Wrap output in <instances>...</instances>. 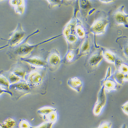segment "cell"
Wrapping results in <instances>:
<instances>
[{
    "label": "cell",
    "mask_w": 128,
    "mask_h": 128,
    "mask_svg": "<svg viewBox=\"0 0 128 128\" xmlns=\"http://www.w3.org/2000/svg\"><path fill=\"white\" fill-rule=\"evenodd\" d=\"M16 124L15 120L12 118H8L0 122V128H14Z\"/></svg>",
    "instance_id": "obj_15"
},
{
    "label": "cell",
    "mask_w": 128,
    "mask_h": 128,
    "mask_svg": "<svg viewBox=\"0 0 128 128\" xmlns=\"http://www.w3.org/2000/svg\"><path fill=\"white\" fill-rule=\"evenodd\" d=\"M61 62V58L58 51L56 49H52L46 58V67L51 72H55L58 69Z\"/></svg>",
    "instance_id": "obj_6"
},
{
    "label": "cell",
    "mask_w": 128,
    "mask_h": 128,
    "mask_svg": "<svg viewBox=\"0 0 128 128\" xmlns=\"http://www.w3.org/2000/svg\"><path fill=\"white\" fill-rule=\"evenodd\" d=\"M10 84L8 80L3 76L0 74V86L6 90H9V87Z\"/></svg>",
    "instance_id": "obj_20"
},
{
    "label": "cell",
    "mask_w": 128,
    "mask_h": 128,
    "mask_svg": "<svg viewBox=\"0 0 128 128\" xmlns=\"http://www.w3.org/2000/svg\"><path fill=\"white\" fill-rule=\"evenodd\" d=\"M45 52L44 49L32 53L28 56L21 58L20 61L28 64L33 69L46 68V59L44 54Z\"/></svg>",
    "instance_id": "obj_3"
},
{
    "label": "cell",
    "mask_w": 128,
    "mask_h": 128,
    "mask_svg": "<svg viewBox=\"0 0 128 128\" xmlns=\"http://www.w3.org/2000/svg\"><path fill=\"white\" fill-rule=\"evenodd\" d=\"M4 93H7L10 95L11 97L12 96V93L10 90H6V89L0 86V96L2 95Z\"/></svg>",
    "instance_id": "obj_28"
},
{
    "label": "cell",
    "mask_w": 128,
    "mask_h": 128,
    "mask_svg": "<svg viewBox=\"0 0 128 128\" xmlns=\"http://www.w3.org/2000/svg\"><path fill=\"white\" fill-rule=\"evenodd\" d=\"M53 123L51 122H44L37 126H31L30 128H52Z\"/></svg>",
    "instance_id": "obj_24"
},
{
    "label": "cell",
    "mask_w": 128,
    "mask_h": 128,
    "mask_svg": "<svg viewBox=\"0 0 128 128\" xmlns=\"http://www.w3.org/2000/svg\"><path fill=\"white\" fill-rule=\"evenodd\" d=\"M10 5L14 7L16 14L22 15L24 14L26 8L25 1L24 0H9Z\"/></svg>",
    "instance_id": "obj_11"
},
{
    "label": "cell",
    "mask_w": 128,
    "mask_h": 128,
    "mask_svg": "<svg viewBox=\"0 0 128 128\" xmlns=\"http://www.w3.org/2000/svg\"><path fill=\"white\" fill-rule=\"evenodd\" d=\"M40 30L37 29L31 33L24 40L14 47H10L6 52V54L10 59L14 61L20 60L21 58L28 56L40 46L50 42L59 36L44 40L35 44H30L28 43V40L31 37L40 33Z\"/></svg>",
    "instance_id": "obj_1"
},
{
    "label": "cell",
    "mask_w": 128,
    "mask_h": 128,
    "mask_svg": "<svg viewBox=\"0 0 128 128\" xmlns=\"http://www.w3.org/2000/svg\"><path fill=\"white\" fill-rule=\"evenodd\" d=\"M76 32L78 36L80 38H82L84 35V32L82 28L80 26H78L76 28Z\"/></svg>",
    "instance_id": "obj_27"
},
{
    "label": "cell",
    "mask_w": 128,
    "mask_h": 128,
    "mask_svg": "<svg viewBox=\"0 0 128 128\" xmlns=\"http://www.w3.org/2000/svg\"><path fill=\"white\" fill-rule=\"evenodd\" d=\"M127 128V126L126 124H124L122 126H121V128Z\"/></svg>",
    "instance_id": "obj_31"
},
{
    "label": "cell",
    "mask_w": 128,
    "mask_h": 128,
    "mask_svg": "<svg viewBox=\"0 0 128 128\" xmlns=\"http://www.w3.org/2000/svg\"><path fill=\"white\" fill-rule=\"evenodd\" d=\"M101 85L102 86H103L105 90L108 92L115 91L118 88L117 83L114 79L108 77V75L102 81Z\"/></svg>",
    "instance_id": "obj_10"
},
{
    "label": "cell",
    "mask_w": 128,
    "mask_h": 128,
    "mask_svg": "<svg viewBox=\"0 0 128 128\" xmlns=\"http://www.w3.org/2000/svg\"><path fill=\"white\" fill-rule=\"evenodd\" d=\"M26 34V32L23 29L22 24L18 23L15 29L10 34V38L7 41V44L10 47H14L19 44Z\"/></svg>",
    "instance_id": "obj_5"
},
{
    "label": "cell",
    "mask_w": 128,
    "mask_h": 128,
    "mask_svg": "<svg viewBox=\"0 0 128 128\" xmlns=\"http://www.w3.org/2000/svg\"><path fill=\"white\" fill-rule=\"evenodd\" d=\"M29 66L25 62L18 60L11 66L9 70L20 79H24L25 76L30 72Z\"/></svg>",
    "instance_id": "obj_8"
},
{
    "label": "cell",
    "mask_w": 128,
    "mask_h": 128,
    "mask_svg": "<svg viewBox=\"0 0 128 128\" xmlns=\"http://www.w3.org/2000/svg\"></svg>",
    "instance_id": "obj_32"
},
{
    "label": "cell",
    "mask_w": 128,
    "mask_h": 128,
    "mask_svg": "<svg viewBox=\"0 0 128 128\" xmlns=\"http://www.w3.org/2000/svg\"><path fill=\"white\" fill-rule=\"evenodd\" d=\"M90 43L88 40H86L83 42L81 46V51L83 53H86L88 51L90 48Z\"/></svg>",
    "instance_id": "obj_22"
},
{
    "label": "cell",
    "mask_w": 128,
    "mask_h": 128,
    "mask_svg": "<svg viewBox=\"0 0 128 128\" xmlns=\"http://www.w3.org/2000/svg\"><path fill=\"white\" fill-rule=\"evenodd\" d=\"M56 111V108L51 106H46L38 109L37 110V113L42 117L44 116L47 115L52 112Z\"/></svg>",
    "instance_id": "obj_18"
},
{
    "label": "cell",
    "mask_w": 128,
    "mask_h": 128,
    "mask_svg": "<svg viewBox=\"0 0 128 128\" xmlns=\"http://www.w3.org/2000/svg\"><path fill=\"white\" fill-rule=\"evenodd\" d=\"M112 123L109 121H104L102 122L98 128H112Z\"/></svg>",
    "instance_id": "obj_26"
},
{
    "label": "cell",
    "mask_w": 128,
    "mask_h": 128,
    "mask_svg": "<svg viewBox=\"0 0 128 128\" xmlns=\"http://www.w3.org/2000/svg\"><path fill=\"white\" fill-rule=\"evenodd\" d=\"M107 23V20L105 19L99 20L93 24L92 30L95 34H102L104 32Z\"/></svg>",
    "instance_id": "obj_13"
},
{
    "label": "cell",
    "mask_w": 128,
    "mask_h": 128,
    "mask_svg": "<svg viewBox=\"0 0 128 128\" xmlns=\"http://www.w3.org/2000/svg\"><path fill=\"white\" fill-rule=\"evenodd\" d=\"M114 78L116 82L120 85H123L124 82L128 81V74H124L117 70L115 73Z\"/></svg>",
    "instance_id": "obj_16"
},
{
    "label": "cell",
    "mask_w": 128,
    "mask_h": 128,
    "mask_svg": "<svg viewBox=\"0 0 128 128\" xmlns=\"http://www.w3.org/2000/svg\"><path fill=\"white\" fill-rule=\"evenodd\" d=\"M67 84L70 87L78 93H80L82 88V82L81 79L77 77L70 78L68 80Z\"/></svg>",
    "instance_id": "obj_12"
},
{
    "label": "cell",
    "mask_w": 128,
    "mask_h": 128,
    "mask_svg": "<svg viewBox=\"0 0 128 128\" xmlns=\"http://www.w3.org/2000/svg\"><path fill=\"white\" fill-rule=\"evenodd\" d=\"M30 88L31 93L44 95L48 86V76L46 68L33 69L24 78Z\"/></svg>",
    "instance_id": "obj_2"
},
{
    "label": "cell",
    "mask_w": 128,
    "mask_h": 128,
    "mask_svg": "<svg viewBox=\"0 0 128 128\" xmlns=\"http://www.w3.org/2000/svg\"><path fill=\"white\" fill-rule=\"evenodd\" d=\"M121 108L123 110V112H124L126 114L128 115V102L127 101L126 102L124 103L123 105H122L121 106Z\"/></svg>",
    "instance_id": "obj_29"
},
{
    "label": "cell",
    "mask_w": 128,
    "mask_h": 128,
    "mask_svg": "<svg viewBox=\"0 0 128 128\" xmlns=\"http://www.w3.org/2000/svg\"><path fill=\"white\" fill-rule=\"evenodd\" d=\"M31 126L29 122L26 119L20 120L18 124L19 128H30Z\"/></svg>",
    "instance_id": "obj_23"
},
{
    "label": "cell",
    "mask_w": 128,
    "mask_h": 128,
    "mask_svg": "<svg viewBox=\"0 0 128 128\" xmlns=\"http://www.w3.org/2000/svg\"><path fill=\"white\" fill-rule=\"evenodd\" d=\"M8 47H9V45L8 44L0 46V51L4 49V48Z\"/></svg>",
    "instance_id": "obj_30"
},
{
    "label": "cell",
    "mask_w": 128,
    "mask_h": 128,
    "mask_svg": "<svg viewBox=\"0 0 128 128\" xmlns=\"http://www.w3.org/2000/svg\"><path fill=\"white\" fill-rule=\"evenodd\" d=\"M100 52H96L90 56L86 63V67L90 72L94 70L102 60Z\"/></svg>",
    "instance_id": "obj_9"
},
{
    "label": "cell",
    "mask_w": 128,
    "mask_h": 128,
    "mask_svg": "<svg viewBox=\"0 0 128 128\" xmlns=\"http://www.w3.org/2000/svg\"><path fill=\"white\" fill-rule=\"evenodd\" d=\"M116 22L118 24H123L126 22V15L122 12H118L116 13L114 16Z\"/></svg>",
    "instance_id": "obj_19"
},
{
    "label": "cell",
    "mask_w": 128,
    "mask_h": 128,
    "mask_svg": "<svg viewBox=\"0 0 128 128\" xmlns=\"http://www.w3.org/2000/svg\"><path fill=\"white\" fill-rule=\"evenodd\" d=\"M106 102L105 90L102 86L98 93V99L93 108V113L94 115L98 116L101 114L106 104Z\"/></svg>",
    "instance_id": "obj_7"
},
{
    "label": "cell",
    "mask_w": 128,
    "mask_h": 128,
    "mask_svg": "<svg viewBox=\"0 0 128 128\" xmlns=\"http://www.w3.org/2000/svg\"><path fill=\"white\" fill-rule=\"evenodd\" d=\"M9 90L12 93V100L14 101L31 93L28 85L24 79H21L17 82L10 85Z\"/></svg>",
    "instance_id": "obj_4"
},
{
    "label": "cell",
    "mask_w": 128,
    "mask_h": 128,
    "mask_svg": "<svg viewBox=\"0 0 128 128\" xmlns=\"http://www.w3.org/2000/svg\"><path fill=\"white\" fill-rule=\"evenodd\" d=\"M0 74L6 78L10 85L17 82L21 79L9 70L8 71L1 70L0 72Z\"/></svg>",
    "instance_id": "obj_14"
},
{
    "label": "cell",
    "mask_w": 128,
    "mask_h": 128,
    "mask_svg": "<svg viewBox=\"0 0 128 128\" xmlns=\"http://www.w3.org/2000/svg\"><path fill=\"white\" fill-rule=\"evenodd\" d=\"M104 56L105 59L108 62L110 63L115 62L116 60L114 56L111 52H106L104 53Z\"/></svg>",
    "instance_id": "obj_21"
},
{
    "label": "cell",
    "mask_w": 128,
    "mask_h": 128,
    "mask_svg": "<svg viewBox=\"0 0 128 128\" xmlns=\"http://www.w3.org/2000/svg\"><path fill=\"white\" fill-rule=\"evenodd\" d=\"M48 2V8H51L54 6L61 5L62 3V0H46Z\"/></svg>",
    "instance_id": "obj_25"
},
{
    "label": "cell",
    "mask_w": 128,
    "mask_h": 128,
    "mask_svg": "<svg viewBox=\"0 0 128 128\" xmlns=\"http://www.w3.org/2000/svg\"><path fill=\"white\" fill-rule=\"evenodd\" d=\"M43 120L44 122H51L55 124L56 122L58 119V114L56 111L53 112L47 115L42 116Z\"/></svg>",
    "instance_id": "obj_17"
}]
</instances>
